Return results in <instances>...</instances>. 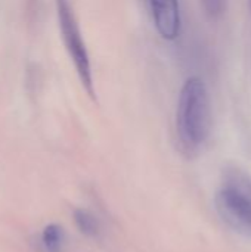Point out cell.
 Listing matches in <instances>:
<instances>
[{
    "label": "cell",
    "instance_id": "obj_2",
    "mask_svg": "<svg viewBox=\"0 0 251 252\" xmlns=\"http://www.w3.org/2000/svg\"><path fill=\"white\" fill-rule=\"evenodd\" d=\"M216 207L225 221L246 235H251L250 177L238 170L228 171L216 193Z\"/></svg>",
    "mask_w": 251,
    "mask_h": 252
},
{
    "label": "cell",
    "instance_id": "obj_7",
    "mask_svg": "<svg viewBox=\"0 0 251 252\" xmlns=\"http://www.w3.org/2000/svg\"><path fill=\"white\" fill-rule=\"evenodd\" d=\"M201 1L204 4L206 12L212 16L219 15L223 9V4H225V0H201Z\"/></svg>",
    "mask_w": 251,
    "mask_h": 252
},
{
    "label": "cell",
    "instance_id": "obj_8",
    "mask_svg": "<svg viewBox=\"0 0 251 252\" xmlns=\"http://www.w3.org/2000/svg\"><path fill=\"white\" fill-rule=\"evenodd\" d=\"M250 1H251V0H250Z\"/></svg>",
    "mask_w": 251,
    "mask_h": 252
},
{
    "label": "cell",
    "instance_id": "obj_3",
    "mask_svg": "<svg viewBox=\"0 0 251 252\" xmlns=\"http://www.w3.org/2000/svg\"><path fill=\"white\" fill-rule=\"evenodd\" d=\"M56 12H58V21L59 28L62 34V40L65 43L67 52L75 66V71L78 74V78L89 93V96L95 97V89H93V78H92V66L89 53L86 49V44L83 41L75 15L72 12V7L68 0H56Z\"/></svg>",
    "mask_w": 251,
    "mask_h": 252
},
{
    "label": "cell",
    "instance_id": "obj_5",
    "mask_svg": "<svg viewBox=\"0 0 251 252\" xmlns=\"http://www.w3.org/2000/svg\"><path fill=\"white\" fill-rule=\"evenodd\" d=\"M74 221L77 229L87 238H99L102 232L101 220L89 210L80 208L74 211Z\"/></svg>",
    "mask_w": 251,
    "mask_h": 252
},
{
    "label": "cell",
    "instance_id": "obj_6",
    "mask_svg": "<svg viewBox=\"0 0 251 252\" xmlns=\"http://www.w3.org/2000/svg\"><path fill=\"white\" fill-rule=\"evenodd\" d=\"M41 245L46 252H62L65 245L64 229L58 224H49L41 233Z\"/></svg>",
    "mask_w": 251,
    "mask_h": 252
},
{
    "label": "cell",
    "instance_id": "obj_4",
    "mask_svg": "<svg viewBox=\"0 0 251 252\" xmlns=\"http://www.w3.org/2000/svg\"><path fill=\"white\" fill-rule=\"evenodd\" d=\"M154 25L166 40H175L180 32L179 0H149Z\"/></svg>",
    "mask_w": 251,
    "mask_h": 252
},
{
    "label": "cell",
    "instance_id": "obj_1",
    "mask_svg": "<svg viewBox=\"0 0 251 252\" xmlns=\"http://www.w3.org/2000/svg\"><path fill=\"white\" fill-rule=\"evenodd\" d=\"M176 128L186 149L200 148L210 130V100L204 81L191 77L185 81L178 103Z\"/></svg>",
    "mask_w": 251,
    "mask_h": 252
}]
</instances>
